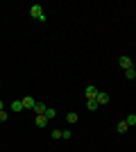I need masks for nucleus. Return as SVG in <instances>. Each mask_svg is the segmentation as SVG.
Segmentation results:
<instances>
[{
    "label": "nucleus",
    "instance_id": "nucleus-1",
    "mask_svg": "<svg viewBox=\"0 0 136 152\" xmlns=\"http://www.w3.org/2000/svg\"><path fill=\"white\" fill-rule=\"evenodd\" d=\"M30 16H32V18H36V20H41V23H45V20H48V16L43 14V7H41V5H32V7H30Z\"/></svg>",
    "mask_w": 136,
    "mask_h": 152
},
{
    "label": "nucleus",
    "instance_id": "nucleus-2",
    "mask_svg": "<svg viewBox=\"0 0 136 152\" xmlns=\"http://www.w3.org/2000/svg\"><path fill=\"white\" fill-rule=\"evenodd\" d=\"M20 102H23V109H34V104H36V100H34L32 95H25Z\"/></svg>",
    "mask_w": 136,
    "mask_h": 152
},
{
    "label": "nucleus",
    "instance_id": "nucleus-3",
    "mask_svg": "<svg viewBox=\"0 0 136 152\" xmlns=\"http://www.w3.org/2000/svg\"><path fill=\"white\" fill-rule=\"evenodd\" d=\"M95 102H97V104H107V102H109V93H104V91H97Z\"/></svg>",
    "mask_w": 136,
    "mask_h": 152
},
{
    "label": "nucleus",
    "instance_id": "nucleus-4",
    "mask_svg": "<svg viewBox=\"0 0 136 152\" xmlns=\"http://www.w3.org/2000/svg\"><path fill=\"white\" fill-rule=\"evenodd\" d=\"M118 64H120V68L123 70H127V68H132V59L127 57V55H123V57L118 59Z\"/></svg>",
    "mask_w": 136,
    "mask_h": 152
},
{
    "label": "nucleus",
    "instance_id": "nucleus-5",
    "mask_svg": "<svg viewBox=\"0 0 136 152\" xmlns=\"http://www.w3.org/2000/svg\"><path fill=\"white\" fill-rule=\"evenodd\" d=\"M95 95H97L95 86H86V100H95Z\"/></svg>",
    "mask_w": 136,
    "mask_h": 152
},
{
    "label": "nucleus",
    "instance_id": "nucleus-6",
    "mask_svg": "<svg viewBox=\"0 0 136 152\" xmlns=\"http://www.w3.org/2000/svg\"><path fill=\"white\" fill-rule=\"evenodd\" d=\"M45 109H48V107H45L43 102H36V104H34V114H36V116H43Z\"/></svg>",
    "mask_w": 136,
    "mask_h": 152
},
{
    "label": "nucleus",
    "instance_id": "nucleus-7",
    "mask_svg": "<svg viewBox=\"0 0 136 152\" xmlns=\"http://www.w3.org/2000/svg\"><path fill=\"white\" fill-rule=\"evenodd\" d=\"M125 77H127V80H136V68H134V66L125 70Z\"/></svg>",
    "mask_w": 136,
    "mask_h": 152
},
{
    "label": "nucleus",
    "instance_id": "nucleus-8",
    "mask_svg": "<svg viewBox=\"0 0 136 152\" xmlns=\"http://www.w3.org/2000/svg\"><path fill=\"white\" fill-rule=\"evenodd\" d=\"M116 129H118V132H120V134H123V132H127V129H129V125H127V123H125V121H120V123H118V125H116Z\"/></svg>",
    "mask_w": 136,
    "mask_h": 152
},
{
    "label": "nucleus",
    "instance_id": "nucleus-9",
    "mask_svg": "<svg viewBox=\"0 0 136 152\" xmlns=\"http://www.w3.org/2000/svg\"><path fill=\"white\" fill-rule=\"evenodd\" d=\"M12 111H23V102H20V100H14L12 102Z\"/></svg>",
    "mask_w": 136,
    "mask_h": 152
},
{
    "label": "nucleus",
    "instance_id": "nucleus-10",
    "mask_svg": "<svg viewBox=\"0 0 136 152\" xmlns=\"http://www.w3.org/2000/svg\"><path fill=\"white\" fill-rule=\"evenodd\" d=\"M48 125V118L45 116H36V127H45Z\"/></svg>",
    "mask_w": 136,
    "mask_h": 152
},
{
    "label": "nucleus",
    "instance_id": "nucleus-11",
    "mask_svg": "<svg viewBox=\"0 0 136 152\" xmlns=\"http://www.w3.org/2000/svg\"><path fill=\"white\" fill-rule=\"evenodd\" d=\"M45 118H48V121H50V118H55V116H57V111H55V109H52V107H48V109H45Z\"/></svg>",
    "mask_w": 136,
    "mask_h": 152
},
{
    "label": "nucleus",
    "instance_id": "nucleus-12",
    "mask_svg": "<svg viewBox=\"0 0 136 152\" xmlns=\"http://www.w3.org/2000/svg\"><path fill=\"white\" fill-rule=\"evenodd\" d=\"M86 107H89V111H95V109L100 107V104H97L95 100H86Z\"/></svg>",
    "mask_w": 136,
    "mask_h": 152
},
{
    "label": "nucleus",
    "instance_id": "nucleus-13",
    "mask_svg": "<svg viewBox=\"0 0 136 152\" xmlns=\"http://www.w3.org/2000/svg\"><path fill=\"white\" fill-rule=\"evenodd\" d=\"M66 118H68V123H77V118H79V116L75 114V111H71V114L66 116Z\"/></svg>",
    "mask_w": 136,
    "mask_h": 152
},
{
    "label": "nucleus",
    "instance_id": "nucleus-14",
    "mask_svg": "<svg viewBox=\"0 0 136 152\" xmlns=\"http://www.w3.org/2000/svg\"><path fill=\"white\" fill-rule=\"evenodd\" d=\"M125 123H127V125H136V114H129Z\"/></svg>",
    "mask_w": 136,
    "mask_h": 152
},
{
    "label": "nucleus",
    "instance_id": "nucleus-15",
    "mask_svg": "<svg viewBox=\"0 0 136 152\" xmlns=\"http://www.w3.org/2000/svg\"><path fill=\"white\" fill-rule=\"evenodd\" d=\"M71 136H73V134H71V129H61V139H66V141H68Z\"/></svg>",
    "mask_w": 136,
    "mask_h": 152
},
{
    "label": "nucleus",
    "instance_id": "nucleus-16",
    "mask_svg": "<svg viewBox=\"0 0 136 152\" xmlns=\"http://www.w3.org/2000/svg\"><path fill=\"white\" fill-rule=\"evenodd\" d=\"M50 136H52V139H61V129H52Z\"/></svg>",
    "mask_w": 136,
    "mask_h": 152
},
{
    "label": "nucleus",
    "instance_id": "nucleus-17",
    "mask_svg": "<svg viewBox=\"0 0 136 152\" xmlns=\"http://www.w3.org/2000/svg\"><path fill=\"white\" fill-rule=\"evenodd\" d=\"M7 118H9V114H7L5 109H2V111H0V123H5V121H7Z\"/></svg>",
    "mask_w": 136,
    "mask_h": 152
},
{
    "label": "nucleus",
    "instance_id": "nucleus-18",
    "mask_svg": "<svg viewBox=\"0 0 136 152\" xmlns=\"http://www.w3.org/2000/svg\"><path fill=\"white\" fill-rule=\"evenodd\" d=\"M2 109H5V104H2V100H0V111H2Z\"/></svg>",
    "mask_w": 136,
    "mask_h": 152
}]
</instances>
